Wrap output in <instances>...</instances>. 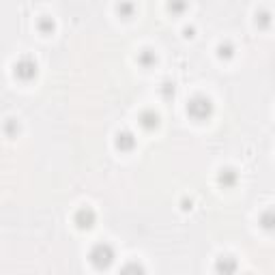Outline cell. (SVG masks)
I'll list each match as a JSON object with an SVG mask.
<instances>
[{"label": "cell", "instance_id": "1", "mask_svg": "<svg viewBox=\"0 0 275 275\" xmlns=\"http://www.w3.org/2000/svg\"><path fill=\"white\" fill-rule=\"evenodd\" d=\"M91 263L97 267V269H106V267H110L114 263V250L112 245L108 243H97L91 250Z\"/></svg>", "mask_w": 275, "mask_h": 275}, {"label": "cell", "instance_id": "2", "mask_svg": "<svg viewBox=\"0 0 275 275\" xmlns=\"http://www.w3.org/2000/svg\"><path fill=\"white\" fill-rule=\"evenodd\" d=\"M187 112L194 116V119L204 121L206 116H211L213 106H211V101L206 99V97H194V99L189 101V106H187Z\"/></svg>", "mask_w": 275, "mask_h": 275}, {"label": "cell", "instance_id": "7", "mask_svg": "<svg viewBox=\"0 0 275 275\" xmlns=\"http://www.w3.org/2000/svg\"><path fill=\"white\" fill-rule=\"evenodd\" d=\"M121 275H144V269L138 263H129L121 269Z\"/></svg>", "mask_w": 275, "mask_h": 275}, {"label": "cell", "instance_id": "6", "mask_svg": "<svg viewBox=\"0 0 275 275\" xmlns=\"http://www.w3.org/2000/svg\"><path fill=\"white\" fill-rule=\"evenodd\" d=\"M116 138H119V140H116V146H119L121 150H129V148H134L136 140H134V136L129 134V132H125V134H119Z\"/></svg>", "mask_w": 275, "mask_h": 275}, {"label": "cell", "instance_id": "10", "mask_svg": "<svg viewBox=\"0 0 275 275\" xmlns=\"http://www.w3.org/2000/svg\"><path fill=\"white\" fill-rule=\"evenodd\" d=\"M142 125H144V127H155V125H157V114H153V112L144 114V116H142Z\"/></svg>", "mask_w": 275, "mask_h": 275}, {"label": "cell", "instance_id": "5", "mask_svg": "<svg viewBox=\"0 0 275 275\" xmlns=\"http://www.w3.org/2000/svg\"><path fill=\"white\" fill-rule=\"evenodd\" d=\"M235 269H237V263L230 256H222V258L217 260V271L222 273V275H232V273H235Z\"/></svg>", "mask_w": 275, "mask_h": 275}, {"label": "cell", "instance_id": "8", "mask_svg": "<svg viewBox=\"0 0 275 275\" xmlns=\"http://www.w3.org/2000/svg\"><path fill=\"white\" fill-rule=\"evenodd\" d=\"M260 222H263L265 228H275V211H267L263 213V217H260Z\"/></svg>", "mask_w": 275, "mask_h": 275}, {"label": "cell", "instance_id": "4", "mask_svg": "<svg viewBox=\"0 0 275 275\" xmlns=\"http://www.w3.org/2000/svg\"><path fill=\"white\" fill-rule=\"evenodd\" d=\"M75 222H78L80 228H91L95 222V213L91 209H82L78 215H75Z\"/></svg>", "mask_w": 275, "mask_h": 275}, {"label": "cell", "instance_id": "9", "mask_svg": "<svg viewBox=\"0 0 275 275\" xmlns=\"http://www.w3.org/2000/svg\"><path fill=\"white\" fill-rule=\"evenodd\" d=\"M235 178H237V174L232 170H222V174H219V181H222L224 185H232Z\"/></svg>", "mask_w": 275, "mask_h": 275}, {"label": "cell", "instance_id": "3", "mask_svg": "<svg viewBox=\"0 0 275 275\" xmlns=\"http://www.w3.org/2000/svg\"><path fill=\"white\" fill-rule=\"evenodd\" d=\"M15 75L22 78V80L34 78V75H37V63H32V60H28V58L19 60V63L15 65Z\"/></svg>", "mask_w": 275, "mask_h": 275}]
</instances>
